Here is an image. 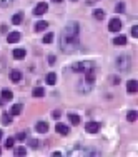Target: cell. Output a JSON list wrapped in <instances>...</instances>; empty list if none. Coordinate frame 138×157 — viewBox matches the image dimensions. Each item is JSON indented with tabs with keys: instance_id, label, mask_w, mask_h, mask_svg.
<instances>
[{
	"instance_id": "obj_1",
	"label": "cell",
	"mask_w": 138,
	"mask_h": 157,
	"mask_svg": "<svg viewBox=\"0 0 138 157\" xmlns=\"http://www.w3.org/2000/svg\"><path fill=\"white\" fill-rule=\"evenodd\" d=\"M60 48L65 54H73L80 48V25L77 22H68L60 35Z\"/></svg>"
},
{
	"instance_id": "obj_2",
	"label": "cell",
	"mask_w": 138,
	"mask_h": 157,
	"mask_svg": "<svg viewBox=\"0 0 138 157\" xmlns=\"http://www.w3.org/2000/svg\"><path fill=\"white\" fill-rule=\"evenodd\" d=\"M92 68H95V64L90 60H83V62H75L72 65V70L73 72H77V74H80V72H88V70H92Z\"/></svg>"
},
{
	"instance_id": "obj_3",
	"label": "cell",
	"mask_w": 138,
	"mask_h": 157,
	"mask_svg": "<svg viewBox=\"0 0 138 157\" xmlns=\"http://www.w3.org/2000/svg\"><path fill=\"white\" fill-rule=\"evenodd\" d=\"M130 67H132V59L128 55H120L117 59V68L120 72H128Z\"/></svg>"
},
{
	"instance_id": "obj_4",
	"label": "cell",
	"mask_w": 138,
	"mask_h": 157,
	"mask_svg": "<svg viewBox=\"0 0 138 157\" xmlns=\"http://www.w3.org/2000/svg\"><path fill=\"white\" fill-rule=\"evenodd\" d=\"M108 30L110 32H120L122 30V20L120 19H112L108 24Z\"/></svg>"
},
{
	"instance_id": "obj_5",
	"label": "cell",
	"mask_w": 138,
	"mask_h": 157,
	"mask_svg": "<svg viewBox=\"0 0 138 157\" xmlns=\"http://www.w3.org/2000/svg\"><path fill=\"white\" fill-rule=\"evenodd\" d=\"M98 129H100V124H97V122H88L85 125V130L88 134H95V132H98Z\"/></svg>"
},
{
	"instance_id": "obj_6",
	"label": "cell",
	"mask_w": 138,
	"mask_h": 157,
	"mask_svg": "<svg viewBox=\"0 0 138 157\" xmlns=\"http://www.w3.org/2000/svg\"><path fill=\"white\" fill-rule=\"evenodd\" d=\"M55 130H57L58 134H62V136H68V134H70V129H68V125H65V124H57V125H55Z\"/></svg>"
},
{
	"instance_id": "obj_7",
	"label": "cell",
	"mask_w": 138,
	"mask_h": 157,
	"mask_svg": "<svg viewBox=\"0 0 138 157\" xmlns=\"http://www.w3.org/2000/svg\"><path fill=\"white\" fill-rule=\"evenodd\" d=\"M47 10H48V5L42 2V3H38L37 7L33 8V14H35V15H42V14H45Z\"/></svg>"
},
{
	"instance_id": "obj_8",
	"label": "cell",
	"mask_w": 138,
	"mask_h": 157,
	"mask_svg": "<svg viewBox=\"0 0 138 157\" xmlns=\"http://www.w3.org/2000/svg\"><path fill=\"white\" fill-rule=\"evenodd\" d=\"M20 40V32H10L8 37H7V42L8 44H17Z\"/></svg>"
},
{
	"instance_id": "obj_9",
	"label": "cell",
	"mask_w": 138,
	"mask_h": 157,
	"mask_svg": "<svg viewBox=\"0 0 138 157\" xmlns=\"http://www.w3.org/2000/svg\"><path fill=\"white\" fill-rule=\"evenodd\" d=\"M35 130L40 132V134H45V132H48V124L47 122H38L37 124V127H35Z\"/></svg>"
},
{
	"instance_id": "obj_10",
	"label": "cell",
	"mask_w": 138,
	"mask_h": 157,
	"mask_svg": "<svg viewBox=\"0 0 138 157\" xmlns=\"http://www.w3.org/2000/svg\"><path fill=\"white\" fill-rule=\"evenodd\" d=\"M113 44H115L117 47H122V45H125V44H126V37H125V35H118V37L113 39Z\"/></svg>"
},
{
	"instance_id": "obj_11",
	"label": "cell",
	"mask_w": 138,
	"mask_h": 157,
	"mask_svg": "<svg viewBox=\"0 0 138 157\" xmlns=\"http://www.w3.org/2000/svg\"><path fill=\"white\" fill-rule=\"evenodd\" d=\"M20 79H22V72L20 70H12L10 72V80L12 82H19Z\"/></svg>"
},
{
	"instance_id": "obj_12",
	"label": "cell",
	"mask_w": 138,
	"mask_h": 157,
	"mask_svg": "<svg viewBox=\"0 0 138 157\" xmlns=\"http://www.w3.org/2000/svg\"><path fill=\"white\" fill-rule=\"evenodd\" d=\"M138 84H137V80H128V84H126V90L130 92V94H133V92H137V87Z\"/></svg>"
},
{
	"instance_id": "obj_13",
	"label": "cell",
	"mask_w": 138,
	"mask_h": 157,
	"mask_svg": "<svg viewBox=\"0 0 138 157\" xmlns=\"http://www.w3.org/2000/svg\"><path fill=\"white\" fill-rule=\"evenodd\" d=\"M22 20H23V12H19V14H15L12 17V24H13V25H19V24H22Z\"/></svg>"
},
{
	"instance_id": "obj_14",
	"label": "cell",
	"mask_w": 138,
	"mask_h": 157,
	"mask_svg": "<svg viewBox=\"0 0 138 157\" xmlns=\"http://www.w3.org/2000/svg\"><path fill=\"white\" fill-rule=\"evenodd\" d=\"M25 48H15V50H13V57H15V59H23V57H25Z\"/></svg>"
},
{
	"instance_id": "obj_15",
	"label": "cell",
	"mask_w": 138,
	"mask_h": 157,
	"mask_svg": "<svg viewBox=\"0 0 138 157\" xmlns=\"http://www.w3.org/2000/svg\"><path fill=\"white\" fill-rule=\"evenodd\" d=\"M22 109H23L22 104H15V105H12V109H10V114L12 116H19L20 112H22Z\"/></svg>"
},
{
	"instance_id": "obj_16",
	"label": "cell",
	"mask_w": 138,
	"mask_h": 157,
	"mask_svg": "<svg viewBox=\"0 0 138 157\" xmlns=\"http://www.w3.org/2000/svg\"><path fill=\"white\" fill-rule=\"evenodd\" d=\"M47 27H48V24H47L45 20H40L35 24V30H37V32H42V30H45Z\"/></svg>"
},
{
	"instance_id": "obj_17",
	"label": "cell",
	"mask_w": 138,
	"mask_h": 157,
	"mask_svg": "<svg viewBox=\"0 0 138 157\" xmlns=\"http://www.w3.org/2000/svg\"><path fill=\"white\" fill-rule=\"evenodd\" d=\"M93 19H97V20H103V19H105V12L100 10V8L93 10Z\"/></svg>"
},
{
	"instance_id": "obj_18",
	"label": "cell",
	"mask_w": 138,
	"mask_h": 157,
	"mask_svg": "<svg viewBox=\"0 0 138 157\" xmlns=\"http://www.w3.org/2000/svg\"><path fill=\"white\" fill-rule=\"evenodd\" d=\"M55 82H57V75H55V72H50L47 75V84L48 85H55Z\"/></svg>"
},
{
	"instance_id": "obj_19",
	"label": "cell",
	"mask_w": 138,
	"mask_h": 157,
	"mask_svg": "<svg viewBox=\"0 0 138 157\" xmlns=\"http://www.w3.org/2000/svg\"><path fill=\"white\" fill-rule=\"evenodd\" d=\"M137 117H138L137 110H130V112L126 114V120H128V122H135V120H137Z\"/></svg>"
},
{
	"instance_id": "obj_20",
	"label": "cell",
	"mask_w": 138,
	"mask_h": 157,
	"mask_svg": "<svg viewBox=\"0 0 138 157\" xmlns=\"http://www.w3.org/2000/svg\"><path fill=\"white\" fill-rule=\"evenodd\" d=\"M13 156H19V157L27 156V149L25 147H17V149L13 150Z\"/></svg>"
},
{
	"instance_id": "obj_21",
	"label": "cell",
	"mask_w": 138,
	"mask_h": 157,
	"mask_svg": "<svg viewBox=\"0 0 138 157\" xmlns=\"http://www.w3.org/2000/svg\"><path fill=\"white\" fill-rule=\"evenodd\" d=\"M68 120L73 124V125H78L80 124V117L77 114H68Z\"/></svg>"
},
{
	"instance_id": "obj_22",
	"label": "cell",
	"mask_w": 138,
	"mask_h": 157,
	"mask_svg": "<svg viewBox=\"0 0 138 157\" xmlns=\"http://www.w3.org/2000/svg\"><path fill=\"white\" fill-rule=\"evenodd\" d=\"M2 99H3V100H12L13 99V95H12V92H10V90H2Z\"/></svg>"
},
{
	"instance_id": "obj_23",
	"label": "cell",
	"mask_w": 138,
	"mask_h": 157,
	"mask_svg": "<svg viewBox=\"0 0 138 157\" xmlns=\"http://www.w3.org/2000/svg\"><path fill=\"white\" fill-rule=\"evenodd\" d=\"M43 95H45V90L42 89V87L33 89V97H43Z\"/></svg>"
},
{
	"instance_id": "obj_24",
	"label": "cell",
	"mask_w": 138,
	"mask_h": 157,
	"mask_svg": "<svg viewBox=\"0 0 138 157\" xmlns=\"http://www.w3.org/2000/svg\"><path fill=\"white\" fill-rule=\"evenodd\" d=\"M2 122L5 124V125H8V124L12 122V117L8 116V114H3V116H2Z\"/></svg>"
},
{
	"instance_id": "obj_25",
	"label": "cell",
	"mask_w": 138,
	"mask_h": 157,
	"mask_svg": "<svg viewBox=\"0 0 138 157\" xmlns=\"http://www.w3.org/2000/svg\"><path fill=\"white\" fill-rule=\"evenodd\" d=\"M13 142H15V139H13V137H10V139H7L5 147H7V149H12V147H13Z\"/></svg>"
},
{
	"instance_id": "obj_26",
	"label": "cell",
	"mask_w": 138,
	"mask_h": 157,
	"mask_svg": "<svg viewBox=\"0 0 138 157\" xmlns=\"http://www.w3.org/2000/svg\"><path fill=\"white\" fill-rule=\"evenodd\" d=\"M52 40H53V34H52V32H50V34H47L45 37H43V42H45V44H50Z\"/></svg>"
},
{
	"instance_id": "obj_27",
	"label": "cell",
	"mask_w": 138,
	"mask_h": 157,
	"mask_svg": "<svg viewBox=\"0 0 138 157\" xmlns=\"http://www.w3.org/2000/svg\"><path fill=\"white\" fill-rule=\"evenodd\" d=\"M115 12H117V14H120V12H125V5H123V3H118V5L115 7Z\"/></svg>"
},
{
	"instance_id": "obj_28",
	"label": "cell",
	"mask_w": 138,
	"mask_h": 157,
	"mask_svg": "<svg viewBox=\"0 0 138 157\" xmlns=\"http://www.w3.org/2000/svg\"><path fill=\"white\" fill-rule=\"evenodd\" d=\"M13 0H0V7H8Z\"/></svg>"
},
{
	"instance_id": "obj_29",
	"label": "cell",
	"mask_w": 138,
	"mask_h": 157,
	"mask_svg": "<svg viewBox=\"0 0 138 157\" xmlns=\"http://www.w3.org/2000/svg\"><path fill=\"white\" fill-rule=\"evenodd\" d=\"M15 139H17V140H27V134H25V132H20Z\"/></svg>"
},
{
	"instance_id": "obj_30",
	"label": "cell",
	"mask_w": 138,
	"mask_h": 157,
	"mask_svg": "<svg viewBox=\"0 0 138 157\" xmlns=\"http://www.w3.org/2000/svg\"><path fill=\"white\" fill-rule=\"evenodd\" d=\"M28 144H30L32 147H38V140H37V139H28Z\"/></svg>"
},
{
	"instance_id": "obj_31",
	"label": "cell",
	"mask_w": 138,
	"mask_h": 157,
	"mask_svg": "<svg viewBox=\"0 0 138 157\" xmlns=\"http://www.w3.org/2000/svg\"><path fill=\"white\" fill-rule=\"evenodd\" d=\"M132 35L135 37V39L138 37V25H133V27H132Z\"/></svg>"
},
{
	"instance_id": "obj_32",
	"label": "cell",
	"mask_w": 138,
	"mask_h": 157,
	"mask_svg": "<svg viewBox=\"0 0 138 157\" xmlns=\"http://www.w3.org/2000/svg\"><path fill=\"white\" fill-rule=\"evenodd\" d=\"M52 117H53V119H60V112H58V110H53Z\"/></svg>"
},
{
	"instance_id": "obj_33",
	"label": "cell",
	"mask_w": 138,
	"mask_h": 157,
	"mask_svg": "<svg viewBox=\"0 0 138 157\" xmlns=\"http://www.w3.org/2000/svg\"><path fill=\"white\" fill-rule=\"evenodd\" d=\"M48 64H50V65H53V64H55V57H53V55H50V57H48Z\"/></svg>"
},
{
	"instance_id": "obj_34",
	"label": "cell",
	"mask_w": 138,
	"mask_h": 157,
	"mask_svg": "<svg viewBox=\"0 0 138 157\" xmlns=\"http://www.w3.org/2000/svg\"><path fill=\"white\" fill-rule=\"evenodd\" d=\"M2 137H3V132H2V130H0V140H2Z\"/></svg>"
},
{
	"instance_id": "obj_35",
	"label": "cell",
	"mask_w": 138,
	"mask_h": 157,
	"mask_svg": "<svg viewBox=\"0 0 138 157\" xmlns=\"http://www.w3.org/2000/svg\"><path fill=\"white\" fill-rule=\"evenodd\" d=\"M2 104H3V100H2V97H0V105H2Z\"/></svg>"
},
{
	"instance_id": "obj_36",
	"label": "cell",
	"mask_w": 138,
	"mask_h": 157,
	"mask_svg": "<svg viewBox=\"0 0 138 157\" xmlns=\"http://www.w3.org/2000/svg\"><path fill=\"white\" fill-rule=\"evenodd\" d=\"M52 2H62V0H52Z\"/></svg>"
},
{
	"instance_id": "obj_37",
	"label": "cell",
	"mask_w": 138,
	"mask_h": 157,
	"mask_svg": "<svg viewBox=\"0 0 138 157\" xmlns=\"http://www.w3.org/2000/svg\"><path fill=\"white\" fill-rule=\"evenodd\" d=\"M0 154H2V149H0Z\"/></svg>"
}]
</instances>
